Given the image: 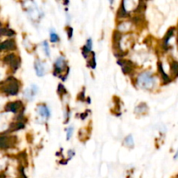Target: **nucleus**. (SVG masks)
<instances>
[{
	"label": "nucleus",
	"mask_w": 178,
	"mask_h": 178,
	"mask_svg": "<svg viewBox=\"0 0 178 178\" xmlns=\"http://www.w3.org/2000/svg\"><path fill=\"white\" fill-rule=\"evenodd\" d=\"M154 80L150 73L145 72L140 75L138 78V84L144 89H150L153 86Z\"/></svg>",
	"instance_id": "f257e3e1"
},
{
	"label": "nucleus",
	"mask_w": 178,
	"mask_h": 178,
	"mask_svg": "<svg viewBox=\"0 0 178 178\" xmlns=\"http://www.w3.org/2000/svg\"><path fill=\"white\" fill-rule=\"evenodd\" d=\"M34 67L36 70V73L38 77H43L44 75V67L40 61L36 60V62L34 63Z\"/></svg>",
	"instance_id": "0eeeda50"
},
{
	"label": "nucleus",
	"mask_w": 178,
	"mask_h": 178,
	"mask_svg": "<svg viewBox=\"0 0 178 178\" xmlns=\"http://www.w3.org/2000/svg\"><path fill=\"white\" fill-rule=\"evenodd\" d=\"M178 157V150H177V154H176V156L174 157V158L175 159H177Z\"/></svg>",
	"instance_id": "b1692460"
},
{
	"label": "nucleus",
	"mask_w": 178,
	"mask_h": 178,
	"mask_svg": "<svg viewBox=\"0 0 178 178\" xmlns=\"http://www.w3.org/2000/svg\"><path fill=\"white\" fill-rule=\"evenodd\" d=\"M39 113L43 116V117H49L50 115H51L49 109H48L45 105H42V106H40Z\"/></svg>",
	"instance_id": "9d476101"
},
{
	"label": "nucleus",
	"mask_w": 178,
	"mask_h": 178,
	"mask_svg": "<svg viewBox=\"0 0 178 178\" xmlns=\"http://www.w3.org/2000/svg\"><path fill=\"white\" fill-rule=\"evenodd\" d=\"M3 90L4 92H5L8 95H16L19 92V84L16 81L11 82Z\"/></svg>",
	"instance_id": "f03ea898"
},
{
	"label": "nucleus",
	"mask_w": 178,
	"mask_h": 178,
	"mask_svg": "<svg viewBox=\"0 0 178 178\" xmlns=\"http://www.w3.org/2000/svg\"><path fill=\"white\" fill-rule=\"evenodd\" d=\"M173 34H174V29L171 28V29H169V30L168 31V32H167V34L165 35V38H164V39H163V43H164L165 45L168 44L169 40L170 39V38L173 36Z\"/></svg>",
	"instance_id": "ddd939ff"
},
{
	"label": "nucleus",
	"mask_w": 178,
	"mask_h": 178,
	"mask_svg": "<svg viewBox=\"0 0 178 178\" xmlns=\"http://www.w3.org/2000/svg\"><path fill=\"white\" fill-rule=\"evenodd\" d=\"M127 14L128 13H127V11L125 10V7H124V2H122L120 9H119L118 11H117V16H118L119 18H124V17L127 16Z\"/></svg>",
	"instance_id": "f8f14e48"
},
{
	"label": "nucleus",
	"mask_w": 178,
	"mask_h": 178,
	"mask_svg": "<svg viewBox=\"0 0 178 178\" xmlns=\"http://www.w3.org/2000/svg\"><path fill=\"white\" fill-rule=\"evenodd\" d=\"M58 40H59V38H58V34L56 32H54L53 31H51V41L52 43H57V42H58Z\"/></svg>",
	"instance_id": "a211bd4d"
},
{
	"label": "nucleus",
	"mask_w": 178,
	"mask_h": 178,
	"mask_svg": "<svg viewBox=\"0 0 178 178\" xmlns=\"http://www.w3.org/2000/svg\"><path fill=\"white\" fill-rule=\"evenodd\" d=\"M16 48L15 42L13 40H6L4 43H0V51H11Z\"/></svg>",
	"instance_id": "7ed1b4c3"
},
{
	"label": "nucleus",
	"mask_w": 178,
	"mask_h": 178,
	"mask_svg": "<svg viewBox=\"0 0 178 178\" xmlns=\"http://www.w3.org/2000/svg\"><path fill=\"white\" fill-rule=\"evenodd\" d=\"M43 48H44L45 54L47 55V57H50V50H49V45H48L47 42L44 41V42L43 43Z\"/></svg>",
	"instance_id": "aec40b11"
},
{
	"label": "nucleus",
	"mask_w": 178,
	"mask_h": 178,
	"mask_svg": "<svg viewBox=\"0 0 178 178\" xmlns=\"http://www.w3.org/2000/svg\"><path fill=\"white\" fill-rule=\"evenodd\" d=\"M72 33H73V29L71 27H69L68 28V35H69V38H72Z\"/></svg>",
	"instance_id": "5701e85b"
},
{
	"label": "nucleus",
	"mask_w": 178,
	"mask_h": 178,
	"mask_svg": "<svg viewBox=\"0 0 178 178\" xmlns=\"http://www.w3.org/2000/svg\"><path fill=\"white\" fill-rule=\"evenodd\" d=\"M15 58H15V55L11 54V55L6 56V57L4 58V63H11V62L15 59Z\"/></svg>",
	"instance_id": "f3484780"
},
{
	"label": "nucleus",
	"mask_w": 178,
	"mask_h": 178,
	"mask_svg": "<svg viewBox=\"0 0 178 178\" xmlns=\"http://www.w3.org/2000/svg\"><path fill=\"white\" fill-rule=\"evenodd\" d=\"M171 71L174 74V76L177 77L178 76V62L174 61L171 63Z\"/></svg>",
	"instance_id": "4468645a"
},
{
	"label": "nucleus",
	"mask_w": 178,
	"mask_h": 178,
	"mask_svg": "<svg viewBox=\"0 0 178 178\" xmlns=\"http://www.w3.org/2000/svg\"><path fill=\"white\" fill-rule=\"evenodd\" d=\"M124 142H125L128 146L133 147V145H134V141H133V138H132V136H131V135L128 136V137L125 138V140H124Z\"/></svg>",
	"instance_id": "2eb2a0df"
},
{
	"label": "nucleus",
	"mask_w": 178,
	"mask_h": 178,
	"mask_svg": "<svg viewBox=\"0 0 178 178\" xmlns=\"http://www.w3.org/2000/svg\"><path fill=\"white\" fill-rule=\"evenodd\" d=\"M158 69L160 73L162 74V79L164 81V83H169V82H170V79H169V78L168 77V75L163 71V68H162V65L161 63H158Z\"/></svg>",
	"instance_id": "1a4fd4ad"
},
{
	"label": "nucleus",
	"mask_w": 178,
	"mask_h": 178,
	"mask_svg": "<svg viewBox=\"0 0 178 178\" xmlns=\"http://www.w3.org/2000/svg\"><path fill=\"white\" fill-rule=\"evenodd\" d=\"M19 64H20V61H19V59H18V58H15V59L11 62V68H12L14 70H18V68H19Z\"/></svg>",
	"instance_id": "dca6fc26"
},
{
	"label": "nucleus",
	"mask_w": 178,
	"mask_h": 178,
	"mask_svg": "<svg viewBox=\"0 0 178 178\" xmlns=\"http://www.w3.org/2000/svg\"><path fill=\"white\" fill-rule=\"evenodd\" d=\"M10 146V139L6 137H0V149H5Z\"/></svg>",
	"instance_id": "6e6552de"
},
{
	"label": "nucleus",
	"mask_w": 178,
	"mask_h": 178,
	"mask_svg": "<svg viewBox=\"0 0 178 178\" xmlns=\"http://www.w3.org/2000/svg\"><path fill=\"white\" fill-rule=\"evenodd\" d=\"M24 127L23 123L22 122H19L17 124H15V128H14V130H20V129H23Z\"/></svg>",
	"instance_id": "4be33fe9"
},
{
	"label": "nucleus",
	"mask_w": 178,
	"mask_h": 178,
	"mask_svg": "<svg viewBox=\"0 0 178 178\" xmlns=\"http://www.w3.org/2000/svg\"><path fill=\"white\" fill-rule=\"evenodd\" d=\"M72 134H73V128H72V127L68 128V130H67V136H66L67 140H70V139Z\"/></svg>",
	"instance_id": "412c9836"
},
{
	"label": "nucleus",
	"mask_w": 178,
	"mask_h": 178,
	"mask_svg": "<svg viewBox=\"0 0 178 178\" xmlns=\"http://www.w3.org/2000/svg\"><path fill=\"white\" fill-rule=\"evenodd\" d=\"M65 66H66L65 60H64V58L63 57H60L57 60L56 63H55V72H54V74L57 75L58 73L61 72Z\"/></svg>",
	"instance_id": "20e7f679"
},
{
	"label": "nucleus",
	"mask_w": 178,
	"mask_h": 178,
	"mask_svg": "<svg viewBox=\"0 0 178 178\" xmlns=\"http://www.w3.org/2000/svg\"><path fill=\"white\" fill-rule=\"evenodd\" d=\"M21 106H22V103L19 102V101H17V102L10 103L6 106V110H7L8 111L16 113Z\"/></svg>",
	"instance_id": "423d86ee"
},
{
	"label": "nucleus",
	"mask_w": 178,
	"mask_h": 178,
	"mask_svg": "<svg viewBox=\"0 0 178 178\" xmlns=\"http://www.w3.org/2000/svg\"><path fill=\"white\" fill-rule=\"evenodd\" d=\"M90 65L91 66L92 69L96 68V58H95V53L94 52H92V58L90 62Z\"/></svg>",
	"instance_id": "6ab92c4d"
},
{
	"label": "nucleus",
	"mask_w": 178,
	"mask_h": 178,
	"mask_svg": "<svg viewBox=\"0 0 178 178\" xmlns=\"http://www.w3.org/2000/svg\"><path fill=\"white\" fill-rule=\"evenodd\" d=\"M118 63L122 66V72L125 74L130 73L133 69V63L130 61H118Z\"/></svg>",
	"instance_id": "39448f33"
},
{
	"label": "nucleus",
	"mask_w": 178,
	"mask_h": 178,
	"mask_svg": "<svg viewBox=\"0 0 178 178\" xmlns=\"http://www.w3.org/2000/svg\"><path fill=\"white\" fill-rule=\"evenodd\" d=\"M15 34V32L11 30V29H4V28H1L0 29V35L1 36H13Z\"/></svg>",
	"instance_id": "9b49d317"
}]
</instances>
